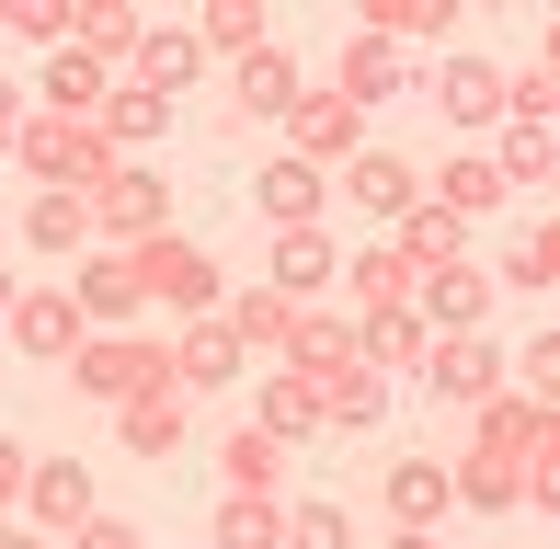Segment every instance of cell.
Returning <instances> with one entry per match:
<instances>
[{
	"label": "cell",
	"instance_id": "obj_26",
	"mask_svg": "<svg viewBox=\"0 0 560 549\" xmlns=\"http://www.w3.org/2000/svg\"><path fill=\"white\" fill-rule=\"evenodd\" d=\"M218 481L229 492H275L287 481V446H275L264 423H241V435H218Z\"/></svg>",
	"mask_w": 560,
	"mask_h": 549
},
{
	"label": "cell",
	"instance_id": "obj_44",
	"mask_svg": "<svg viewBox=\"0 0 560 549\" xmlns=\"http://www.w3.org/2000/svg\"><path fill=\"white\" fill-rule=\"evenodd\" d=\"M389 549H446V538L435 527H389Z\"/></svg>",
	"mask_w": 560,
	"mask_h": 549
},
{
	"label": "cell",
	"instance_id": "obj_32",
	"mask_svg": "<svg viewBox=\"0 0 560 549\" xmlns=\"http://www.w3.org/2000/svg\"><path fill=\"white\" fill-rule=\"evenodd\" d=\"M377 412H389V378H377V366H343V378H320V423H343V435H366Z\"/></svg>",
	"mask_w": 560,
	"mask_h": 549
},
{
	"label": "cell",
	"instance_id": "obj_36",
	"mask_svg": "<svg viewBox=\"0 0 560 549\" xmlns=\"http://www.w3.org/2000/svg\"><path fill=\"white\" fill-rule=\"evenodd\" d=\"M229 343H241V355H252V343H287L298 332V309H287V297H275V287H252V297H229Z\"/></svg>",
	"mask_w": 560,
	"mask_h": 549
},
{
	"label": "cell",
	"instance_id": "obj_15",
	"mask_svg": "<svg viewBox=\"0 0 560 549\" xmlns=\"http://www.w3.org/2000/svg\"><path fill=\"white\" fill-rule=\"evenodd\" d=\"M241 378V343H229V320H184V343H172V389L184 401H207V389Z\"/></svg>",
	"mask_w": 560,
	"mask_h": 549
},
{
	"label": "cell",
	"instance_id": "obj_12",
	"mask_svg": "<svg viewBox=\"0 0 560 549\" xmlns=\"http://www.w3.org/2000/svg\"><path fill=\"white\" fill-rule=\"evenodd\" d=\"M126 69H138V81L172 104V92L207 81V46H195V23H138V58H126Z\"/></svg>",
	"mask_w": 560,
	"mask_h": 549
},
{
	"label": "cell",
	"instance_id": "obj_18",
	"mask_svg": "<svg viewBox=\"0 0 560 549\" xmlns=\"http://www.w3.org/2000/svg\"><path fill=\"white\" fill-rule=\"evenodd\" d=\"M423 207H446L457 230H469V218H492V207H503V172H492V149H457L435 184H423Z\"/></svg>",
	"mask_w": 560,
	"mask_h": 549
},
{
	"label": "cell",
	"instance_id": "obj_45",
	"mask_svg": "<svg viewBox=\"0 0 560 549\" xmlns=\"http://www.w3.org/2000/svg\"><path fill=\"white\" fill-rule=\"evenodd\" d=\"M12 297H23V287H12V264H0V320H12Z\"/></svg>",
	"mask_w": 560,
	"mask_h": 549
},
{
	"label": "cell",
	"instance_id": "obj_3",
	"mask_svg": "<svg viewBox=\"0 0 560 549\" xmlns=\"http://www.w3.org/2000/svg\"><path fill=\"white\" fill-rule=\"evenodd\" d=\"M126 264H138V297H172L184 320H218V309H229V274H218L207 241H172V230H161V241H138Z\"/></svg>",
	"mask_w": 560,
	"mask_h": 549
},
{
	"label": "cell",
	"instance_id": "obj_8",
	"mask_svg": "<svg viewBox=\"0 0 560 549\" xmlns=\"http://www.w3.org/2000/svg\"><path fill=\"white\" fill-rule=\"evenodd\" d=\"M492 274H480V264H446V274H423V287H412V320H423V332H492Z\"/></svg>",
	"mask_w": 560,
	"mask_h": 549
},
{
	"label": "cell",
	"instance_id": "obj_38",
	"mask_svg": "<svg viewBox=\"0 0 560 549\" xmlns=\"http://www.w3.org/2000/svg\"><path fill=\"white\" fill-rule=\"evenodd\" d=\"M287 549H354V515L343 504H298L287 515Z\"/></svg>",
	"mask_w": 560,
	"mask_h": 549
},
{
	"label": "cell",
	"instance_id": "obj_13",
	"mask_svg": "<svg viewBox=\"0 0 560 549\" xmlns=\"http://www.w3.org/2000/svg\"><path fill=\"white\" fill-rule=\"evenodd\" d=\"M69 297H81V320H92V332H115V320H138V264L92 241V253H81V274H69Z\"/></svg>",
	"mask_w": 560,
	"mask_h": 549
},
{
	"label": "cell",
	"instance_id": "obj_33",
	"mask_svg": "<svg viewBox=\"0 0 560 549\" xmlns=\"http://www.w3.org/2000/svg\"><path fill=\"white\" fill-rule=\"evenodd\" d=\"M23 241H35V253H92V207L81 195H35V207H23Z\"/></svg>",
	"mask_w": 560,
	"mask_h": 549
},
{
	"label": "cell",
	"instance_id": "obj_28",
	"mask_svg": "<svg viewBox=\"0 0 560 549\" xmlns=\"http://www.w3.org/2000/svg\"><path fill=\"white\" fill-rule=\"evenodd\" d=\"M207 538H218V549H287V504H275V492H229Z\"/></svg>",
	"mask_w": 560,
	"mask_h": 549
},
{
	"label": "cell",
	"instance_id": "obj_42",
	"mask_svg": "<svg viewBox=\"0 0 560 549\" xmlns=\"http://www.w3.org/2000/svg\"><path fill=\"white\" fill-rule=\"evenodd\" d=\"M23 481H35V458H23V446H12V435H0V504H12V492H23Z\"/></svg>",
	"mask_w": 560,
	"mask_h": 549
},
{
	"label": "cell",
	"instance_id": "obj_5",
	"mask_svg": "<svg viewBox=\"0 0 560 549\" xmlns=\"http://www.w3.org/2000/svg\"><path fill=\"white\" fill-rule=\"evenodd\" d=\"M423 389L457 401V412L492 401V389H503V343H492V332H435V343H423Z\"/></svg>",
	"mask_w": 560,
	"mask_h": 549
},
{
	"label": "cell",
	"instance_id": "obj_21",
	"mask_svg": "<svg viewBox=\"0 0 560 549\" xmlns=\"http://www.w3.org/2000/svg\"><path fill=\"white\" fill-rule=\"evenodd\" d=\"M389 253L412 264V274H446V264H469V230H457L446 207H412V218L389 230Z\"/></svg>",
	"mask_w": 560,
	"mask_h": 549
},
{
	"label": "cell",
	"instance_id": "obj_1",
	"mask_svg": "<svg viewBox=\"0 0 560 549\" xmlns=\"http://www.w3.org/2000/svg\"><path fill=\"white\" fill-rule=\"evenodd\" d=\"M69 389H81V401H104V412H126V401H161V389H172V343L92 332L81 355H69Z\"/></svg>",
	"mask_w": 560,
	"mask_h": 549
},
{
	"label": "cell",
	"instance_id": "obj_29",
	"mask_svg": "<svg viewBox=\"0 0 560 549\" xmlns=\"http://www.w3.org/2000/svg\"><path fill=\"white\" fill-rule=\"evenodd\" d=\"M252 423H264L275 446L320 435V378H298V366H287V378H264V412H252Z\"/></svg>",
	"mask_w": 560,
	"mask_h": 549
},
{
	"label": "cell",
	"instance_id": "obj_9",
	"mask_svg": "<svg viewBox=\"0 0 560 549\" xmlns=\"http://www.w3.org/2000/svg\"><path fill=\"white\" fill-rule=\"evenodd\" d=\"M252 207H264L275 230H320V207H332V172H310V161L287 149V161L252 172Z\"/></svg>",
	"mask_w": 560,
	"mask_h": 549
},
{
	"label": "cell",
	"instance_id": "obj_30",
	"mask_svg": "<svg viewBox=\"0 0 560 549\" xmlns=\"http://www.w3.org/2000/svg\"><path fill=\"white\" fill-rule=\"evenodd\" d=\"M115 435L138 446V458H184V389H161V401H126Z\"/></svg>",
	"mask_w": 560,
	"mask_h": 549
},
{
	"label": "cell",
	"instance_id": "obj_20",
	"mask_svg": "<svg viewBox=\"0 0 560 549\" xmlns=\"http://www.w3.org/2000/svg\"><path fill=\"white\" fill-rule=\"evenodd\" d=\"M446 492H457L469 515H515V504H526V469H515V458H480V446H469V458H446Z\"/></svg>",
	"mask_w": 560,
	"mask_h": 549
},
{
	"label": "cell",
	"instance_id": "obj_46",
	"mask_svg": "<svg viewBox=\"0 0 560 549\" xmlns=\"http://www.w3.org/2000/svg\"><path fill=\"white\" fill-rule=\"evenodd\" d=\"M0 549H46V538H23V527H0Z\"/></svg>",
	"mask_w": 560,
	"mask_h": 549
},
{
	"label": "cell",
	"instance_id": "obj_24",
	"mask_svg": "<svg viewBox=\"0 0 560 549\" xmlns=\"http://www.w3.org/2000/svg\"><path fill=\"white\" fill-rule=\"evenodd\" d=\"M332 274H343V253H332L320 230H275V297H287V309H298L310 287H332Z\"/></svg>",
	"mask_w": 560,
	"mask_h": 549
},
{
	"label": "cell",
	"instance_id": "obj_17",
	"mask_svg": "<svg viewBox=\"0 0 560 549\" xmlns=\"http://www.w3.org/2000/svg\"><path fill=\"white\" fill-rule=\"evenodd\" d=\"M389 527H446L457 515V492H446V458H389Z\"/></svg>",
	"mask_w": 560,
	"mask_h": 549
},
{
	"label": "cell",
	"instance_id": "obj_16",
	"mask_svg": "<svg viewBox=\"0 0 560 549\" xmlns=\"http://www.w3.org/2000/svg\"><path fill=\"white\" fill-rule=\"evenodd\" d=\"M435 104H446L469 138H492V127H503V69H492V58H446V69H435Z\"/></svg>",
	"mask_w": 560,
	"mask_h": 549
},
{
	"label": "cell",
	"instance_id": "obj_35",
	"mask_svg": "<svg viewBox=\"0 0 560 549\" xmlns=\"http://www.w3.org/2000/svg\"><path fill=\"white\" fill-rule=\"evenodd\" d=\"M343 274H354V287H366V309H412V287H423V274H412V264H400V253H389V241H366V253H354Z\"/></svg>",
	"mask_w": 560,
	"mask_h": 549
},
{
	"label": "cell",
	"instance_id": "obj_40",
	"mask_svg": "<svg viewBox=\"0 0 560 549\" xmlns=\"http://www.w3.org/2000/svg\"><path fill=\"white\" fill-rule=\"evenodd\" d=\"M503 287H549V241H515V253H503Z\"/></svg>",
	"mask_w": 560,
	"mask_h": 549
},
{
	"label": "cell",
	"instance_id": "obj_10",
	"mask_svg": "<svg viewBox=\"0 0 560 549\" xmlns=\"http://www.w3.org/2000/svg\"><path fill=\"white\" fill-rule=\"evenodd\" d=\"M23 504H35V527L81 538L92 515H104V492H92V469H81V458H35V481H23Z\"/></svg>",
	"mask_w": 560,
	"mask_h": 549
},
{
	"label": "cell",
	"instance_id": "obj_25",
	"mask_svg": "<svg viewBox=\"0 0 560 549\" xmlns=\"http://www.w3.org/2000/svg\"><path fill=\"white\" fill-rule=\"evenodd\" d=\"M69 46H81V58H138V12H126V0H69Z\"/></svg>",
	"mask_w": 560,
	"mask_h": 549
},
{
	"label": "cell",
	"instance_id": "obj_22",
	"mask_svg": "<svg viewBox=\"0 0 560 549\" xmlns=\"http://www.w3.org/2000/svg\"><path fill=\"white\" fill-rule=\"evenodd\" d=\"M92 127H104V149H149V138H172V104H161L149 81H115Z\"/></svg>",
	"mask_w": 560,
	"mask_h": 549
},
{
	"label": "cell",
	"instance_id": "obj_11",
	"mask_svg": "<svg viewBox=\"0 0 560 549\" xmlns=\"http://www.w3.org/2000/svg\"><path fill=\"white\" fill-rule=\"evenodd\" d=\"M287 127H298V161H310V172H332V161H354V149H366V115H354L343 92H298Z\"/></svg>",
	"mask_w": 560,
	"mask_h": 549
},
{
	"label": "cell",
	"instance_id": "obj_2",
	"mask_svg": "<svg viewBox=\"0 0 560 549\" xmlns=\"http://www.w3.org/2000/svg\"><path fill=\"white\" fill-rule=\"evenodd\" d=\"M81 207H92V241H104V253H138V241L172 230V184H161L149 161H115L104 184L81 195Z\"/></svg>",
	"mask_w": 560,
	"mask_h": 549
},
{
	"label": "cell",
	"instance_id": "obj_34",
	"mask_svg": "<svg viewBox=\"0 0 560 549\" xmlns=\"http://www.w3.org/2000/svg\"><path fill=\"white\" fill-rule=\"evenodd\" d=\"M195 46H207V58H252V46H275V35H264V0H207Z\"/></svg>",
	"mask_w": 560,
	"mask_h": 549
},
{
	"label": "cell",
	"instance_id": "obj_31",
	"mask_svg": "<svg viewBox=\"0 0 560 549\" xmlns=\"http://www.w3.org/2000/svg\"><path fill=\"white\" fill-rule=\"evenodd\" d=\"M549 161H560V138H549V127H515V115H503V149H492L503 195H538V184H549Z\"/></svg>",
	"mask_w": 560,
	"mask_h": 549
},
{
	"label": "cell",
	"instance_id": "obj_7",
	"mask_svg": "<svg viewBox=\"0 0 560 549\" xmlns=\"http://www.w3.org/2000/svg\"><path fill=\"white\" fill-rule=\"evenodd\" d=\"M12 343H23V355H46V366H69V355L92 343V320H81V297H69V287H23V297H12Z\"/></svg>",
	"mask_w": 560,
	"mask_h": 549
},
{
	"label": "cell",
	"instance_id": "obj_19",
	"mask_svg": "<svg viewBox=\"0 0 560 549\" xmlns=\"http://www.w3.org/2000/svg\"><path fill=\"white\" fill-rule=\"evenodd\" d=\"M400 81H412V58H400L389 35H354V46H343V81H332V92H343L354 115H366V104H400Z\"/></svg>",
	"mask_w": 560,
	"mask_h": 549
},
{
	"label": "cell",
	"instance_id": "obj_41",
	"mask_svg": "<svg viewBox=\"0 0 560 549\" xmlns=\"http://www.w3.org/2000/svg\"><path fill=\"white\" fill-rule=\"evenodd\" d=\"M69 549H149V538H138V527H126V515H92V527H81V538H69Z\"/></svg>",
	"mask_w": 560,
	"mask_h": 549
},
{
	"label": "cell",
	"instance_id": "obj_6",
	"mask_svg": "<svg viewBox=\"0 0 560 549\" xmlns=\"http://www.w3.org/2000/svg\"><path fill=\"white\" fill-rule=\"evenodd\" d=\"M332 195H354V207H366L377 218V230H400V218H412L423 207V172L412 161H400V149H354V161H343V184Z\"/></svg>",
	"mask_w": 560,
	"mask_h": 549
},
{
	"label": "cell",
	"instance_id": "obj_43",
	"mask_svg": "<svg viewBox=\"0 0 560 549\" xmlns=\"http://www.w3.org/2000/svg\"><path fill=\"white\" fill-rule=\"evenodd\" d=\"M23 115H35V104H23V92H12V81H0V149H12V138H23Z\"/></svg>",
	"mask_w": 560,
	"mask_h": 549
},
{
	"label": "cell",
	"instance_id": "obj_14",
	"mask_svg": "<svg viewBox=\"0 0 560 549\" xmlns=\"http://www.w3.org/2000/svg\"><path fill=\"white\" fill-rule=\"evenodd\" d=\"M104 58H81V46H46V81H35V104L46 115H69V127H92V115H104Z\"/></svg>",
	"mask_w": 560,
	"mask_h": 549
},
{
	"label": "cell",
	"instance_id": "obj_37",
	"mask_svg": "<svg viewBox=\"0 0 560 549\" xmlns=\"http://www.w3.org/2000/svg\"><path fill=\"white\" fill-rule=\"evenodd\" d=\"M287 355H298V378H343V366H354V332H343V320H310V309H298Z\"/></svg>",
	"mask_w": 560,
	"mask_h": 549
},
{
	"label": "cell",
	"instance_id": "obj_27",
	"mask_svg": "<svg viewBox=\"0 0 560 549\" xmlns=\"http://www.w3.org/2000/svg\"><path fill=\"white\" fill-rule=\"evenodd\" d=\"M229 81H241V115H298V58L287 46H252Z\"/></svg>",
	"mask_w": 560,
	"mask_h": 549
},
{
	"label": "cell",
	"instance_id": "obj_39",
	"mask_svg": "<svg viewBox=\"0 0 560 549\" xmlns=\"http://www.w3.org/2000/svg\"><path fill=\"white\" fill-rule=\"evenodd\" d=\"M12 35L23 46H69V0H12Z\"/></svg>",
	"mask_w": 560,
	"mask_h": 549
},
{
	"label": "cell",
	"instance_id": "obj_23",
	"mask_svg": "<svg viewBox=\"0 0 560 549\" xmlns=\"http://www.w3.org/2000/svg\"><path fill=\"white\" fill-rule=\"evenodd\" d=\"M423 343L435 332H423L412 309H366L354 320V366H377V378H389V366H423Z\"/></svg>",
	"mask_w": 560,
	"mask_h": 549
},
{
	"label": "cell",
	"instance_id": "obj_4",
	"mask_svg": "<svg viewBox=\"0 0 560 549\" xmlns=\"http://www.w3.org/2000/svg\"><path fill=\"white\" fill-rule=\"evenodd\" d=\"M12 161L35 172L46 195H92V184H104V172H115V161H104V127H69V115H23Z\"/></svg>",
	"mask_w": 560,
	"mask_h": 549
}]
</instances>
